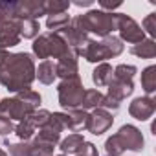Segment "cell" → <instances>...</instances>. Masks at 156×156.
I'll return each instance as SVG.
<instances>
[{"label":"cell","mask_w":156,"mask_h":156,"mask_svg":"<svg viewBox=\"0 0 156 156\" xmlns=\"http://www.w3.org/2000/svg\"><path fill=\"white\" fill-rule=\"evenodd\" d=\"M35 68L37 66L30 53H9L4 64L0 66V83L9 92L26 90L35 81Z\"/></svg>","instance_id":"6da1fadb"},{"label":"cell","mask_w":156,"mask_h":156,"mask_svg":"<svg viewBox=\"0 0 156 156\" xmlns=\"http://www.w3.org/2000/svg\"><path fill=\"white\" fill-rule=\"evenodd\" d=\"M31 48H33V53L39 59H44V61H48L50 57L59 59V61L68 59V57H77V53L68 48L64 39L59 33H53V31H48V33H42V35L35 37Z\"/></svg>","instance_id":"7a4b0ae2"},{"label":"cell","mask_w":156,"mask_h":156,"mask_svg":"<svg viewBox=\"0 0 156 156\" xmlns=\"http://www.w3.org/2000/svg\"><path fill=\"white\" fill-rule=\"evenodd\" d=\"M20 17L15 13V2H0V48H11L20 42Z\"/></svg>","instance_id":"3957f363"},{"label":"cell","mask_w":156,"mask_h":156,"mask_svg":"<svg viewBox=\"0 0 156 156\" xmlns=\"http://www.w3.org/2000/svg\"><path fill=\"white\" fill-rule=\"evenodd\" d=\"M123 42L114 37V35H108V37H103V41H88V44L85 46L81 57L87 59L88 62H105L107 59H112V57H118L121 51H123Z\"/></svg>","instance_id":"277c9868"},{"label":"cell","mask_w":156,"mask_h":156,"mask_svg":"<svg viewBox=\"0 0 156 156\" xmlns=\"http://www.w3.org/2000/svg\"><path fill=\"white\" fill-rule=\"evenodd\" d=\"M87 33H94L99 37H108L116 30V19L114 13L101 11V9H90L77 17Z\"/></svg>","instance_id":"5b68a950"},{"label":"cell","mask_w":156,"mask_h":156,"mask_svg":"<svg viewBox=\"0 0 156 156\" xmlns=\"http://www.w3.org/2000/svg\"><path fill=\"white\" fill-rule=\"evenodd\" d=\"M57 94H59V105L64 110L81 108L83 96H85V87H83L81 77L68 79V81H61V85L57 87Z\"/></svg>","instance_id":"8992f818"},{"label":"cell","mask_w":156,"mask_h":156,"mask_svg":"<svg viewBox=\"0 0 156 156\" xmlns=\"http://www.w3.org/2000/svg\"><path fill=\"white\" fill-rule=\"evenodd\" d=\"M116 19V30L119 31V41L123 42H130V44H138L145 39V31L141 30V26L129 15L125 13H114Z\"/></svg>","instance_id":"52a82bcc"},{"label":"cell","mask_w":156,"mask_h":156,"mask_svg":"<svg viewBox=\"0 0 156 156\" xmlns=\"http://www.w3.org/2000/svg\"><path fill=\"white\" fill-rule=\"evenodd\" d=\"M118 138L121 140V143H123V147H125V151H134V152H140L141 149H143V143H145V140H143V134H141V130L138 129V127H134V125H123L118 132Z\"/></svg>","instance_id":"ba28073f"},{"label":"cell","mask_w":156,"mask_h":156,"mask_svg":"<svg viewBox=\"0 0 156 156\" xmlns=\"http://www.w3.org/2000/svg\"><path fill=\"white\" fill-rule=\"evenodd\" d=\"M114 123V118L110 112L103 110V108H94L88 114V127L87 130L92 132L94 136H101L103 132H107Z\"/></svg>","instance_id":"9c48e42d"},{"label":"cell","mask_w":156,"mask_h":156,"mask_svg":"<svg viewBox=\"0 0 156 156\" xmlns=\"http://www.w3.org/2000/svg\"><path fill=\"white\" fill-rule=\"evenodd\" d=\"M156 110V99L152 96H143V98H136L130 105H129V114L138 119V121H147Z\"/></svg>","instance_id":"30bf717a"},{"label":"cell","mask_w":156,"mask_h":156,"mask_svg":"<svg viewBox=\"0 0 156 156\" xmlns=\"http://www.w3.org/2000/svg\"><path fill=\"white\" fill-rule=\"evenodd\" d=\"M28 114H31V112H28V108L17 98H6V99L0 101V116L6 118V119H9V121L11 119L22 121Z\"/></svg>","instance_id":"8fae6325"},{"label":"cell","mask_w":156,"mask_h":156,"mask_svg":"<svg viewBox=\"0 0 156 156\" xmlns=\"http://www.w3.org/2000/svg\"><path fill=\"white\" fill-rule=\"evenodd\" d=\"M15 13L20 19H31V20H37L39 17L46 15L42 0H19V2H15Z\"/></svg>","instance_id":"7c38bea8"},{"label":"cell","mask_w":156,"mask_h":156,"mask_svg":"<svg viewBox=\"0 0 156 156\" xmlns=\"http://www.w3.org/2000/svg\"><path fill=\"white\" fill-rule=\"evenodd\" d=\"M55 73H57V77H61L62 81L79 77V64H77V57H68V59L57 61L55 62Z\"/></svg>","instance_id":"4fadbf2b"},{"label":"cell","mask_w":156,"mask_h":156,"mask_svg":"<svg viewBox=\"0 0 156 156\" xmlns=\"http://www.w3.org/2000/svg\"><path fill=\"white\" fill-rule=\"evenodd\" d=\"M88 127V112L83 108H75V110H66V129L72 132H79L87 130Z\"/></svg>","instance_id":"5bb4252c"},{"label":"cell","mask_w":156,"mask_h":156,"mask_svg":"<svg viewBox=\"0 0 156 156\" xmlns=\"http://www.w3.org/2000/svg\"><path fill=\"white\" fill-rule=\"evenodd\" d=\"M107 87H108L107 96L114 98V99L119 101V103L134 92V85H132V81H116V79H110V83H108Z\"/></svg>","instance_id":"9a60e30c"},{"label":"cell","mask_w":156,"mask_h":156,"mask_svg":"<svg viewBox=\"0 0 156 156\" xmlns=\"http://www.w3.org/2000/svg\"><path fill=\"white\" fill-rule=\"evenodd\" d=\"M85 141H87V140H85L79 132H73V134H70L68 138H64V140L59 143V149H61V152L66 154V156H70V154H79L81 149H83V145H85Z\"/></svg>","instance_id":"2e32d148"},{"label":"cell","mask_w":156,"mask_h":156,"mask_svg":"<svg viewBox=\"0 0 156 156\" xmlns=\"http://www.w3.org/2000/svg\"><path fill=\"white\" fill-rule=\"evenodd\" d=\"M35 79H39L42 85H53V81L57 79L55 62H51V61H42V62L39 64V68H35Z\"/></svg>","instance_id":"e0dca14e"},{"label":"cell","mask_w":156,"mask_h":156,"mask_svg":"<svg viewBox=\"0 0 156 156\" xmlns=\"http://www.w3.org/2000/svg\"><path fill=\"white\" fill-rule=\"evenodd\" d=\"M130 53L140 59H154L156 57V42L154 39H143L138 44L130 46Z\"/></svg>","instance_id":"ac0fdd59"},{"label":"cell","mask_w":156,"mask_h":156,"mask_svg":"<svg viewBox=\"0 0 156 156\" xmlns=\"http://www.w3.org/2000/svg\"><path fill=\"white\" fill-rule=\"evenodd\" d=\"M15 98L28 108V112H35V110H39V107H41V94L35 92V90H31V88H26V90L17 92Z\"/></svg>","instance_id":"d6986e66"},{"label":"cell","mask_w":156,"mask_h":156,"mask_svg":"<svg viewBox=\"0 0 156 156\" xmlns=\"http://www.w3.org/2000/svg\"><path fill=\"white\" fill-rule=\"evenodd\" d=\"M110 79H112V66L108 62H99L94 68V72H92V81H94V85L98 88H101V87H107L110 83Z\"/></svg>","instance_id":"ffe728a7"},{"label":"cell","mask_w":156,"mask_h":156,"mask_svg":"<svg viewBox=\"0 0 156 156\" xmlns=\"http://www.w3.org/2000/svg\"><path fill=\"white\" fill-rule=\"evenodd\" d=\"M141 88L147 96H152L156 92V66L151 64L141 72Z\"/></svg>","instance_id":"44dd1931"},{"label":"cell","mask_w":156,"mask_h":156,"mask_svg":"<svg viewBox=\"0 0 156 156\" xmlns=\"http://www.w3.org/2000/svg\"><path fill=\"white\" fill-rule=\"evenodd\" d=\"M35 138L41 140V141H46V143H50V145H57V143H61V130H57V129L48 121V125H44L42 129H39V134H37Z\"/></svg>","instance_id":"7402d4cb"},{"label":"cell","mask_w":156,"mask_h":156,"mask_svg":"<svg viewBox=\"0 0 156 156\" xmlns=\"http://www.w3.org/2000/svg\"><path fill=\"white\" fill-rule=\"evenodd\" d=\"M50 116H51V112L50 110H44V108H39V110H35V112H31V114H28L24 119L37 130V129H42L44 125H48V121H50Z\"/></svg>","instance_id":"603a6c76"},{"label":"cell","mask_w":156,"mask_h":156,"mask_svg":"<svg viewBox=\"0 0 156 156\" xmlns=\"http://www.w3.org/2000/svg\"><path fill=\"white\" fill-rule=\"evenodd\" d=\"M70 15L68 13H59V15H48V19H46V28L50 30V31H53V33H57V31H61L62 28H66L68 24H70Z\"/></svg>","instance_id":"cb8c5ba5"},{"label":"cell","mask_w":156,"mask_h":156,"mask_svg":"<svg viewBox=\"0 0 156 156\" xmlns=\"http://www.w3.org/2000/svg\"><path fill=\"white\" fill-rule=\"evenodd\" d=\"M101 99H103V94H101L99 90H85L81 108H83V110H94V108H99Z\"/></svg>","instance_id":"d4e9b609"},{"label":"cell","mask_w":156,"mask_h":156,"mask_svg":"<svg viewBox=\"0 0 156 156\" xmlns=\"http://www.w3.org/2000/svg\"><path fill=\"white\" fill-rule=\"evenodd\" d=\"M136 72H138V68L132 66V64H118L112 70V79H116V81H132Z\"/></svg>","instance_id":"484cf974"},{"label":"cell","mask_w":156,"mask_h":156,"mask_svg":"<svg viewBox=\"0 0 156 156\" xmlns=\"http://www.w3.org/2000/svg\"><path fill=\"white\" fill-rule=\"evenodd\" d=\"M42 4H44V13L46 15L68 13V8H70L68 0H42Z\"/></svg>","instance_id":"4316f807"},{"label":"cell","mask_w":156,"mask_h":156,"mask_svg":"<svg viewBox=\"0 0 156 156\" xmlns=\"http://www.w3.org/2000/svg\"><path fill=\"white\" fill-rule=\"evenodd\" d=\"M39 20L22 19L20 20V39H35L39 37Z\"/></svg>","instance_id":"83f0119b"},{"label":"cell","mask_w":156,"mask_h":156,"mask_svg":"<svg viewBox=\"0 0 156 156\" xmlns=\"http://www.w3.org/2000/svg\"><path fill=\"white\" fill-rule=\"evenodd\" d=\"M53 149H55V145H50V143L35 138L30 143V156H53Z\"/></svg>","instance_id":"f1b7e54d"},{"label":"cell","mask_w":156,"mask_h":156,"mask_svg":"<svg viewBox=\"0 0 156 156\" xmlns=\"http://www.w3.org/2000/svg\"><path fill=\"white\" fill-rule=\"evenodd\" d=\"M105 152H107V156H121L125 152V147H123L121 140L118 138V134H112L105 141Z\"/></svg>","instance_id":"f546056e"},{"label":"cell","mask_w":156,"mask_h":156,"mask_svg":"<svg viewBox=\"0 0 156 156\" xmlns=\"http://www.w3.org/2000/svg\"><path fill=\"white\" fill-rule=\"evenodd\" d=\"M6 147H8L9 156H30V143L28 141H22V143L6 141Z\"/></svg>","instance_id":"4dcf8cb0"},{"label":"cell","mask_w":156,"mask_h":156,"mask_svg":"<svg viewBox=\"0 0 156 156\" xmlns=\"http://www.w3.org/2000/svg\"><path fill=\"white\" fill-rule=\"evenodd\" d=\"M141 30L147 31V33L151 35V39L156 35V13H151V15H147V17L143 19V22H141Z\"/></svg>","instance_id":"1f68e13d"},{"label":"cell","mask_w":156,"mask_h":156,"mask_svg":"<svg viewBox=\"0 0 156 156\" xmlns=\"http://www.w3.org/2000/svg\"><path fill=\"white\" fill-rule=\"evenodd\" d=\"M99 108H103V110H107V112H110V114H116V112L119 110V101H116V99L110 98V96H103Z\"/></svg>","instance_id":"d6a6232c"},{"label":"cell","mask_w":156,"mask_h":156,"mask_svg":"<svg viewBox=\"0 0 156 156\" xmlns=\"http://www.w3.org/2000/svg\"><path fill=\"white\" fill-rule=\"evenodd\" d=\"M11 132H15L13 121H9V119H6V118L0 116V136H8V134H11Z\"/></svg>","instance_id":"836d02e7"},{"label":"cell","mask_w":156,"mask_h":156,"mask_svg":"<svg viewBox=\"0 0 156 156\" xmlns=\"http://www.w3.org/2000/svg\"><path fill=\"white\" fill-rule=\"evenodd\" d=\"M75 156H99V154H98V149H96V145H94V143L85 141V145H83L81 152H79V154H75Z\"/></svg>","instance_id":"e575fe53"},{"label":"cell","mask_w":156,"mask_h":156,"mask_svg":"<svg viewBox=\"0 0 156 156\" xmlns=\"http://www.w3.org/2000/svg\"><path fill=\"white\" fill-rule=\"evenodd\" d=\"M99 6H101V11H107V9H116L121 6V0H114V2H107V0H99Z\"/></svg>","instance_id":"d590c367"},{"label":"cell","mask_w":156,"mask_h":156,"mask_svg":"<svg viewBox=\"0 0 156 156\" xmlns=\"http://www.w3.org/2000/svg\"><path fill=\"white\" fill-rule=\"evenodd\" d=\"M72 4H73V6H77V8H88V6H92V4H94V0H73Z\"/></svg>","instance_id":"8d00e7d4"},{"label":"cell","mask_w":156,"mask_h":156,"mask_svg":"<svg viewBox=\"0 0 156 156\" xmlns=\"http://www.w3.org/2000/svg\"><path fill=\"white\" fill-rule=\"evenodd\" d=\"M8 55H9V51H8V50H4V48H0V66L4 64V61L8 59Z\"/></svg>","instance_id":"74e56055"},{"label":"cell","mask_w":156,"mask_h":156,"mask_svg":"<svg viewBox=\"0 0 156 156\" xmlns=\"http://www.w3.org/2000/svg\"><path fill=\"white\" fill-rule=\"evenodd\" d=\"M0 156H8V152H6V151H2V149H0Z\"/></svg>","instance_id":"f35d334b"},{"label":"cell","mask_w":156,"mask_h":156,"mask_svg":"<svg viewBox=\"0 0 156 156\" xmlns=\"http://www.w3.org/2000/svg\"><path fill=\"white\" fill-rule=\"evenodd\" d=\"M59 156H66V154H59Z\"/></svg>","instance_id":"ab89813d"}]
</instances>
